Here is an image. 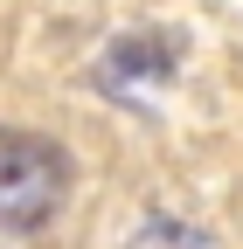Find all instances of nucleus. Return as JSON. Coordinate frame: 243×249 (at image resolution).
<instances>
[{
	"mask_svg": "<svg viewBox=\"0 0 243 249\" xmlns=\"http://www.w3.org/2000/svg\"><path fill=\"white\" fill-rule=\"evenodd\" d=\"M125 249H208L188 222H167V214H153V222H139L132 235H125Z\"/></svg>",
	"mask_w": 243,
	"mask_h": 249,
	"instance_id": "obj_3",
	"label": "nucleus"
},
{
	"mask_svg": "<svg viewBox=\"0 0 243 249\" xmlns=\"http://www.w3.org/2000/svg\"><path fill=\"white\" fill-rule=\"evenodd\" d=\"M125 76H174V55H167V49H153V42H118L98 83H104V90H118Z\"/></svg>",
	"mask_w": 243,
	"mask_h": 249,
	"instance_id": "obj_2",
	"label": "nucleus"
},
{
	"mask_svg": "<svg viewBox=\"0 0 243 249\" xmlns=\"http://www.w3.org/2000/svg\"><path fill=\"white\" fill-rule=\"evenodd\" d=\"M70 201V160L63 145H49L35 132L0 139V235H35L49 229Z\"/></svg>",
	"mask_w": 243,
	"mask_h": 249,
	"instance_id": "obj_1",
	"label": "nucleus"
}]
</instances>
